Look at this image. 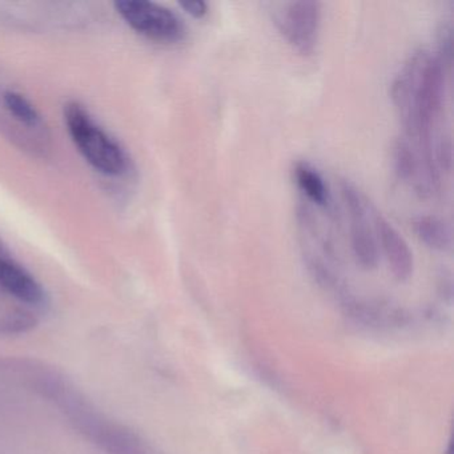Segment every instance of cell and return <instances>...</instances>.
I'll use <instances>...</instances> for the list:
<instances>
[{
    "mask_svg": "<svg viewBox=\"0 0 454 454\" xmlns=\"http://www.w3.org/2000/svg\"><path fill=\"white\" fill-rule=\"evenodd\" d=\"M65 121L71 140L92 168L107 176H121L127 171L129 159L123 148L98 126L83 106L68 103Z\"/></svg>",
    "mask_w": 454,
    "mask_h": 454,
    "instance_id": "6da1fadb",
    "label": "cell"
},
{
    "mask_svg": "<svg viewBox=\"0 0 454 454\" xmlns=\"http://www.w3.org/2000/svg\"><path fill=\"white\" fill-rule=\"evenodd\" d=\"M118 14L140 35L159 43H177L185 36L184 23L171 10L153 2L123 0L115 4Z\"/></svg>",
    "mask_w": 454,
    "mask_h": 454,
    "instance_id": "7a4b0ae2",
    "label": "cell"
},
{
    "mask_svg": "<svg viewBox=\"0 0 454 454\" xmlns=\"http://www.w3.org/2000/svg\"><path fill=\"white\" fill-rule=\"evenodd\" d=\"M341 195L350 216V248L356 262L364 270H373L379 264V243L371 225L372 208L366 196L352 183H341Z\"/></svg>",
    "mask_w": 454,
    "mask_h": 454,
    "instance_id": "3957f363",
    "label": "cell"
},
{
    "mask_svg": "<svg viewBox=\"0 0 454 454\" xmlns=\"http://www.w3.org/2000/svg\"><path fill=\"white\" fill-rule=\"evenodd\" d=\"M275 23L288 43L301 55H312L317 46L321 9L316 2H292L275 12Z\"/></svg>",
    "mask_w": 454,
    "mask_h": 454,
    "instance_id": "277c9868",
    "label": "cell"
},
{
    "mask_svg": "<svg viewBox=\"0 0 454 454\" xmlns=\"http://www.w3.org/2000/svg\"><path fill=\"white\" fill-rule=\"evenodd\" d=\"M0 291L30 307H41L46 301L38 280L4 248H0Z\"/></svg>",
    "mask_w": 454,
    "mask_h": 454,
    "instance_id": "5b68a950",
    "label": "cell"
},
{
    "mask_svg": "<svg viewBox=\"0 0 454 454\" xmlns=\"http://www.w3.org/2000/svg\"><path fill=\"white\" fill-rule=\"evenodd\" d=\"M373 228L377 243L381 244L390 270L397 280L405 281L413 273V254L405 239L379 212L373 211Z\"/></svg>",
    "mask_w": 454,
    "mask_h": 454,
    "instance_id": "8992f818",
    "label": "cell"
},
{
    "mask_svg": "<svg viewBox=\"0 0 454 454\" xmlns=\"http://www.w3.org/2000/svg\"><path fill=\"white\" fill-rule=\"evenodd\" d=\"M417 238L434 251L445 252L451 248V230L442 219L435 216H419L414 220Z\"/></svg>",
    "mask_w": 454,
    "mask_h": 454,
    "instance_id": "52a82bcc",
    "label": "cell"
},
{
    "mask_svg": "<svg viewBox=\"0 0 454 454\" xmlns=\"http://www.w3.org/2000/svg\"><path fill=\"white\" fill-rule=\"evenodd\" d=\"M294 179L300 190L313 203L320 207H328L329 191L321 175L307 163L296 164Z\"/></svg>",
    "mask_w": 454,
    "mask_h": 454,
    "instance_id": "ba28073f",
    "label": "cell"
},
{
    "mask_svg": "<svg viewBox=\"0 0 454 454\" xmlns=\"http://www.w3.org/2000/svg\"><path fill=\"white\" fill-rule=\"evenodd\" d=\"M4 103L7 111L20 123L26 124V126H36L38 124V111L23 95L15 91L4 92Z\"/></svg>",
    "mask_w": 454,
    "mask_h": 454,
    "instance_id": "9c48e42d",
    "label": "cell"
},
{
    "mask_svg": "<svg viewBox=\"0 0 454 454\" xmlns=\"http://www.w3.org/2000/svg\"><path fill=\"white\" fill-rule=\"evenodd\" d=\"M435 164L445 171L451 168V142L450 137H442L434 150Z\"/></svg>",
    "mask_w": 454,
    "mask_h": 454,
    "instance_id": "30bf717a",
    "label": "cell"
},
{
    "mask_svg": "<svg viewBox=\"0 0 454 454\" xmlns=\"http://www.w3.org/2000/svg\"><path fill=\"white\" fill-rule=\"evenodd\" d=\"M180 7H182L187 14H190L191 17L196 18V20H201V18L206 17L207 12H208V4L203 2V0L182 2Z\"/></svg>",
    "mask_w": 454,
    "mask_h": 454,
    "instance_id": "8fae6325",
    "label": "cell"
}]
</instances>
